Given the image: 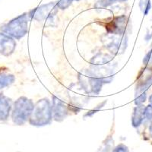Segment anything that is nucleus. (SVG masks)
I'll return each instance as SVG.
<instances>
[{"label":"nucleus","instance_id":"1","mask_svg":"<svg viewBox=\"0 0 152 152\" xmlns=\"http://www.w3.org/2000/svg\"><path fill=\"white\" fill-rule=\"evenodd\" d=\"M53 117L52 105L47 98L40 99L34 104V107L29 119L32 126H44L51 123Z\"/></svg>","mask_w":152,"mask_h":152},{"label":"nucleus","instance_id":"2","mask_svg":"<svg viewBox=\"0 0 152 152\" xmlns=\"http://www.w3.org/2000/svg\"><path fill=\"white\" fill-rule=\"evenodd\" d=\"M29 20L31 18L28 13H24L2 25L0 30L14 39L20 40L28 33Z\"/></svg>","mask_w":152,"mask_h":152},{"label":"nucleus","instance_id":"3","mask_svg":"<svg viewBox=\"0 0 152 152\" xmlns=\"http://www.w3.org/2000/svg\"><path fill=\"white\" fill-rule=\"evenodd\" d=\"M34 107L33 100L26 97H19L12 107V119L15 124L22 126L29 120Z\"/></svg>","mask_w":152,"mask_h":152},{"label":"nucleus","instance_id":"4","mask_svg":"<svg viewBox=\"0 0 152 152\" xmlns=\"http://www.w3.org/2000/svg\"><path fill=\"white\" fill-rule=\"evenodd\" d=\"M104 47L113 55L122 54L128 47V38L126 35H118L107 33L102 37Z\"/></svg>","mask_w":152,"mask_h":152},{"label":"nucleus","instance_id":"5","mask_svg":"<svg viewBox=\"0 0 152 152\" xmlns=\"http://www.w3.org/2000/svg\"><path fill=\"white\" fill-rule=\"evenodd\" d=\"M58 12V7L54 2L42 5L28 12L30 18L37 21H53Z\"/></svg>","mask_w":152,"mask_h":152},{"label":"nucleus","instance_id":"6","mask_svg":"<svg viewBox=\"0 0 152 152\" xmlns=\"http://www.w3.org/2000/svg\"><path fill=\"white\" fill-rule=\"evenodd\" d=\"M129 26V20L126 15L115 17L106 24L107 33L118 35H126Z\"/></svg>","mask_w":152,"mask_h":152},{"label":"nucleus","instance_id":"7","mask_svg":"<svg viewBox=\"0 0 152 152\" xmlns=\"http://www.w3.org/2000/svg\"><path fill=\"white\" fill-rule=\"evenodd\" d=\"M79 79L81 80V83L85 90L88 91L94 94H98L101 91L103 85L105 84L104 81L101 78H96L88 74L82 75L79 76Z\"/></svg>","mask_w":152,"mask_h":152},{"label":"nucleus","instance_id":"8","mask_svg":"<svg viewBox=\"0 0 152 152\" xmlns=\"http://www.w3.org/2000/svg\"><path fill=\"white\" fill-rule=\"evenodd\" d=\"M152 85V68L145 67L140 72L137 79L135 95L140 94L147 91Z\"/></svg>","mask_w":152,"mask_h":152},{"label":"nucleus","instance_id":"9","mask_svg":"<svg viewBox=\"0 0 152 152\" xmlns=\"http://www.w3.org/2000/svg\"><path fill=\"white\" fill-rule=\"evenodd\" d=\"M53 117L57 122L63 121L68 115V109L66 104L58 97H53Z\"/></svg>","mask_w":152,"mask_h":152},{"label":"nucleus","instance_id":"10","mask_svg":"<svg viewBox=\"0 0 152 152\" xmlns=\"http://www.w3.org/2000/svg\"><path fill=\"white\" fill-rule=\"evenodd\" d=\"M16 42L14 38L5 33H0V54L9 56L14 53Z\"/></svg>","mask_w":152,"mask_h":152},{"label":"nucleus","instance_id":"11","mask_svg":"<svg viewBox=\"0 0 152 152\" xmlns=\"http://www.w3.org/2000/svg\"><path fill=\"white\" fill-rule=\"evenodd\" d=\"M12 109V99L0 93V121L7 120Z\"/></svg>","mask_w":152,"mask_h":152},{"label":"nucleus","instance_id":"12","mask_svg":"<svg viewBox=\"0 0 152 152\" xmlns=\"http://www.w3.org/2000/svg\"><path fill=\"white\" fill-rule=\"evenodd\" d=\"M145 108L142 104L137 105L133 110L132 115V124L134 127H138L142 125L145 117Z\"/></svg>","mask_w":152,"mask_h":152},{"label":"nucleus","instance_id":"13","mask_svg":"<svg viewBox=\"0 0 152 152\" xmlns=\"http://www.w3.org/2000/svg\"><path fill=\"white\" fill-rule=\"evenodd\" d=\"M113 59L112 56H110L107 53H98L97 56H95L94 58L91 60V63L92 65H96V66H100V65H104L106 63H108Z\"/></svg>","mask_w":152,"mask_h":152},{"label":"nucleus","instance_id":"14","mask_svg":"<svg viewBox=\"0 0 152 152\" xmlns=\"http://www.w3.org/2000/svg\"><path fill=\"white\" fill-rule=\"evenodd\" d=\"M15 81V77L9 73H0V90L9 86Z\"/></svg>","mask_w":152,"mask_h":152},{"label":"nucleus","instance_id":"15","mask_svg":"<svg viewBox=\"0 0 152 152\" xmlns=\"http://www.w3.org/2000/svg\"><path fill=\"white\" fill-rule=\"evenodd\" d=\"M138 5H139V8H140L142 14L144 15H148L151 9V0H139Z\"/></svg>","mask_w":152,"mask_h":152},{"label":"nucleus","instance_id":"16","mask_svg":"<svg viewBox=\"0 0 152 152\" xmlns=\"http://www.w3.org/2000/svg\"><path fill=\"white\" fill-rule=\"evenodd\" d=\"M74 0H58L57 1L56 5L58 9H62V10H65V9H68V8L72 5V2Z\"/></svg>","mask_w":152,"mask_h":152},{"label":"nucleus","instance_id":"17","mask_svg":"<svg viewBox=\"0 0 152 152\" xmlns=\"http://www.w3.org/2000/svg\"><path fill=\"white\" fill-rule=\"evenodd\" d=\"M145 117L148 120H152V105L149 104L145 108Z\"/></svg>","mask_w":152,"mask_h":152},{"label":"nucleus","instance_id":"18","mask_svg":"<svg viewBox=\"0 0 152 152\" xmlns=\"http://www.w3.org/2000/svg\"><path fill=\"white\" fill-rule=\"evenodd\" d=\"M113 152H129L128 148L123 145H120L114 149Z\"/></svg>","mask_w":152,"mask_h":152},{"label":"nucleus","instance_id":"19","mask_svg":"<svg viewBox=\"0 0 152 152\" xmlns=\"http://www.w3.org/2000/svg\"><path fill=\"white\" fill-rule=\"evenodd\" d=\"M151 38H152V27L149 29V31L148 30L147 34H145V40H146V41H148V40H150Z\"/></svg>","mask_w":152,"mask_h":152},{"label":"nucleus","instance_id":"20","mask_svg":"<svg viewBox=\"0 0 152 152\" xmlns=\"http://www.w3.org/2000/svg\"><path fill=\"white\" fill-rule=\"evenodd\" d=\"M127 0H107V3L112 4V3H116V2H126Z\"/></svg>","mask_w":152,"mask_h":152},{"label":"nucleus","instance_id":"21","mask_svg":"<svg viewBox=\"0 0 152 152\" xmlns=\"http://www.w3.org/2000/svg\"><path fill=\"white\" fill-rule=\"evenodd\" d=\"M149 131H150V134L152 137V123H151V124L150 127H149Z\"/></svg>","mask_w":152,"mask_h":152},{"label":"nucleus","instance_id":"22","mask_svg":"<svg viewBox=\"0 0 152 152\" xmlns=\"http://www.w3.org/2000/svg\"><path fill=\"white\" fill-rule=\"evenodd\" d=\"M149 102H150V104L152 105V94H151L149 97Z\"/></svg>","mask_w":152,"mask_h":152},{"label":"nucleus","instance_id":"23","mask_svg":"<svg viewBox=\"0 0 152 152\" xmlns=\"http://www.w3.org/2000/svg\"><path fill=\"white\" fill-rule=\"evenodd\" d=\"M75 1H79V0H75Z\"/></svg>","mask_w":152,"mask_h":152}]
</instances>
